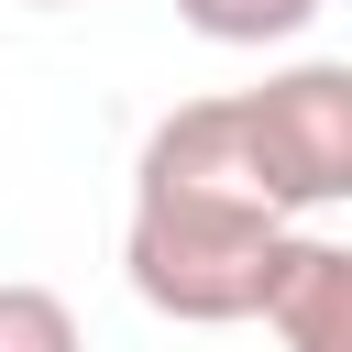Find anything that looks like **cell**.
Returning a JSON list of instances; mask_svg holds the SVG:
<instances>
[{"instance_id":"obj_1","label":"cell","mask_w":352,"mask_h":352,"mask_svg":"<svg viewBox=\"0 0 352 352\" xmlns=\"http://www.w3.org/2000/svg\"><path fill=\"white\" fill-rule=\"evenodd\" d=\"M286 231H297V220L275 209V187H264V165H253L231 99H187V110H165V121L143 132L121 264H132V297H143L154 319H187V330L253 319Z\"/></svg>"},{"instance_id":"obj_2","label":"cell","mask_w":352,"mask_h":352,"mask_svg":"<svg viewBox=\"0 0 352 352\" xmlns=\"http://www.w3.org/2000/svg\"><path fill=\"white\" fill-rule=\"evenodd\" d=\"M242 121H253V154H264V187L286 220L352 198V66L308 55L264 88H242Z\"/></svg>"},{"instance_id":"obj_3","label":"cell","mask_w":352,"mask_h":352,"mask_svg":"<svg viewBox=\"0 0 352 352\" xmlns=\"http://www.w3.org/2000/svg\"><path fill=\"white\" fill-rule=\"evenodd\" d=\"M253 319H264L286 352H352V253L319 242V231H286Z\"/></svg>"},{"instance_id":"obj_4","label":"cell","mask_w":352,"mask_h":352,"mask_svg":"<svg viewBox=\"0 0 352 352\" xmlns=\"http://www.w3.org/2000/svg\"><path fill=\"white\" fill-rule=\"evenodd\" d=\"M319 11L330 0H176V22L209 33V44H297Z\"/></svg>"},{"instance_id":"obj_5","label":"cell","mask_w":352,"mask_h":352,"mask_svg":"<svg viewBox=\"0 0 352 352\" xmlns=\"http://www.w3.org/2000/svg\"><path fill=\"white\" fill-rule=\"evenodd\" d=\"M0 352H77V308L33 275H0Z\"/></svg>"},{"instance_id":"obj_6","label":"cell","mask_w":352,"mask_h":352,"mask_svg":"<svg viewBox=\"0 0 352 352\" xmlns=\"http://www.w3.org/2000/svg\"><path fill=\"white\" fill-rule=\"evenodd\" d=\"M33 11H66V0H33Z\"/></svg>"}]
</instances>
